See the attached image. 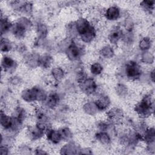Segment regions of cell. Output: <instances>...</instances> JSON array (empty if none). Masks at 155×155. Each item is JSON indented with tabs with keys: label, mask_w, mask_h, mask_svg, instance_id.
I'll list each match as a JSON object with an SVG mask.
<instances>
[{
	"label": "cell",
	"mask_w": 155,
	"mask_h": 155,
	"mask_svg": "<svg viewBox=\"0 0 155 155\" xmlns=\"http://www.w3.org/2000/svg\"><path fill=\"white\" fill-rule=\"evenodd\" d=\"M96 29L93 25L86 33L79 37L83 42L88 44L91 42L96 38Z\"/></svg>",
	"instance_id": "21"
},
{
	"label": "cell",
	"mask_w": 155,
	"mask_h": 155,
	"mask_svg": "<svg viewBox=\"0 0 155 155\" xmlns=\"http://www.w3.org/2000/svg\"><path fill=\"white\" fill-rule=\"evenodd\" d=\"M82 110L88 115L94 116L99 111L95 104L94 101H87L84 104Z\"/></svg>",
	"instance_id": "22"
},
{
	"label": "cell",
	"mask_w": 155,
	"mask_h": 155,
	"mask_svg": "<svg viewBox=\"0 0 155 155\" xmlns=\"http://www.w3.org/2000/svg\"><path fill=\"white\" fill-rule=\"evenodd\" d=\"M96 139L104 145H108L111 142L110 135L105 131H99L95 134Z\"/></svg>",
	"instance_id": "19"
},
{
	"label": "cell",
	"mask_w": 155,
	"mask_h": 155,
	"mask_svg": "<svg viewBox=\"0 0 155 155\" xmlns=\"http://www.w3.org/2000/svg\"><path fill=\"white\" fill-rule=\"evenodd\" d=\"M17 64L14 59L4 55L1 60V68L4 72H12L16 68Z\"/></svg>",
	"instance_id": "12"
},
{
	"label": "cell",
	"mask_w": 155,
	"mask_h": 155,
	"mask_svg": "<svg viewBox=\"0 0 155 155\" xmlns=\"http://www.w3.org/2000/svg\"><path fill=\"white\" fill-rule=\"evenodd\" d=\"M95 104L99 111H105L109 108L111 105L110 97L105 94H102L94 101Z\"/></svg>",
	"instance_id": "14"
},
{
	"label": "cell",
	"mask_w": 155,
	"mask_h": 155,
	"mask_svg": "<svg viewBox=\"0 0 155 155\" xmlns=\"http://www.w3.org/2000/svg\"><path fill=\"white\" fill-rule=\"evenodd\" d=\"M15 118H16L19 122L24 124L26 117H27V113L24 108L22 107H17L14 111V114L12 115Z\"/></svg>",
	"instance_id": "31"
},
{
	"label": "cell",
	"mask_w": 155,
	"mask_h": 155,
	"mask_svg": "<svg viewBox=\"0 0 155 155\" xmlns=\"http://www.w3.org/2000/svg\"><path fill=\"white\" fill-rule=\"evenodd\" d=\"M140 61L145 64H152L154 61V57L151 52L143 51L141 54Z\"/></svg>",
	"instance_id": "35"
},
{
	"label": "cell",
	"mask_w": 155,
	"mask_h": 155,
	"mask_svg": "<svg viewBox=\"0 0 155 155\" xmlns=\"http://www.w3.org/2000/svg\"><path fill=\"white\" fill-rule=\"evenodd\" d=\"M47 97L45 91L39 87H33L24 89L21 93V97L26 102H44Z\"/></svg>",
	"instance_id": "1"
},
{
	"label": "cell",
	"mask_w": 155,
	"mask_h": 155,
	"mask_svg": "<svg viewBox=\"0 0 155 155\" xmlns=\"http://www.w3.org/2000/svg\"><path fill=\"white\" fill-rule=\"evenodd\" d=\"M16 50H18V52L23 53V52H25L26 51L27 48H26L25 45H24V44H19L16 47Z\"/></svg>",
	"instance_id": "42"
},
{
	"label": "cell",
	"mask_w": 155,
	"mask_h": 155,
	"mask_svg": "<svg viewBox=\"0 0 155 155\" xmlns=\"http://www.w3.org/2000/svg\"><path fill=\"white\" fill-rule=\"evenodd\" d=\"M78 83L81 91L87 95H91L97 90V85L92 78L86 76L78 81Z\"/></svg>",
	"instance_id": "4"
},
{
	"label": "cell",
	"mask_w": 155,
	"mask_h": 155,
	"mask_svg": "<svg viewBox=\"0 0 155 155\" xmlns=\"http://www.w3.org/2000/svg\"><path fill=\"white\" fill-rule=\"evenodd\" d=\"M0 123L1 127L4 131H9L12 128L13 124V116L7 114L2 110H1Z\"/></svg>",
	"instance_id": "15"
},
{
	"label": "cell",
	"mask_w": 155,
	"mask_h": 155,
	"mask_svg": "<svg viewBox=\"0 0 155 155\" xmlns=\"http://www.w3.org/2000/svg\"><path fill=\"white\" fill-rule=\"evenodd\" d=\"M134 111L142 118L151 116L154 111V102L150 94H145L134 107Z\"/></svg>",
	"instance_id": "2"
},
{
	"label": "cell",
	"mask_w": 155,
	"mask_h": 155,
	"mask_svg": "<svg viewBox=\"0 0 155 155\" xmlns=\"http://www.w3.org/2000/svg\"><path fill=\"white\" fill-rule=\"evenodd\" d=\"M154 4L155 1H148L145 0L143 1H141L140 2V7L146 12H150L151 11H153L154 8Z\"/></svg>",
	"instance_id": "37"
},
{
	"label": "cell",
	"mask_w": 155,
	"mask_h": 155,
	"mask_svg": "<svg viewBox=\"0 0 155 155\" xmlns=\"http://www.w3.org/2000/svg\"><path fill=\"white\" fill-rule=\"evenodd\" d=\"M66 33L67 35L68 38L71 39H73L74 38L78 36L75 21L71 22V23H69L68 24L66 28Z\"/></svg>",
	"instance_id": "30"
},
{
	"label": "cell",
	"mask_w": 155,
	"mask_h": 155,
	"mask_svg": "<svg viewBox=\"0 0 155 155\" xmlns=\"http://www.w3.org/2000/svg\"><path fill=\"white\" fill-rule=\"evenodd\" d=\"M13 45L12 42L7 38L1 37V50L2 53H8L13 50Z\"/></svg>",
	"instance_id": "29"
},
{
	"label": "cell",
	"mask_w": 155,
	"mask_h": 155,
	"mask_svg": "<svg viewBox=\"0 0 155 155\" xmlns=\"http://www.w3.org/2000/svg\"><path fill=\"white\" fill-rule=\"evenodd\" d=\"M150 79H151L152 82H154V70L153 69L151 72H150Z\"/></svg>",
	"instance_id": "44"
},
{
	"label": "cell",
	"mask_w": 155,
	"mask_h": 155,
	"mask_svg": "<svg viewBox=\"0 0 155 155\" xmlns=\"http://www.w3.org/2000/svg\"><path fill=\"white\" fill-rule=\"evenodd\" d=\"M76 30L78 36H81L86 33L92 26L93 25L91 22L85 18H80L75 21Z\"/></svg>",
	"instance_id": "10"
},
{
	"label": "cell",
	"mask_w": 155,
	"mask_h": 155,
	"mask_svg": "<svg viewBox=\"0 0 155 155\" xmlns=\"http://www.w3.org/2000/svg\"><path fill=\"white\" fill-rule=\"evenodd\" d=\"M120 16V8L116 5L110 6L106 9L104 13L105 19L110 21L117 20Z\"/></svg>",
	"instance_id": "13"
},
{
	"label": "cell",
	"mask_w": 155,
	"mask_h": 155,
	"mask_svg": "<svg viewBox=\"0 0 155 155\" xmlns=\"http://www.w3.org/2000/svg\"><path fill=\"white\" fill-rule=\"evenodd\" d=\"M103 70H104L103 65L98 62H95L91 64L90 67V71L91 73L95 76L100 75L102 73Z\"/></svg>",
	"instance_id": "34"
},
{
	"label": "cell",
	"mask_w": 155,
	"mask_h": 155,
	"mask_svg": "<svg viewBox=\"0 0 155 155\" xmlns=\"http://www.w3.org/2000/svg\"><path fill=\"white\" fill-rule=\"evenodd\" d=\"M64 53L68 60L72 62L77 61L82 54V48L72 40Z\"/></svg>",
	"instance_id": "5"
},
{
	"label": "cell",
	"mask_w": 155,
	"mask_h": 155,
	"mask_svg": "<svg viewBox=\"0 0 155 155\" xmlns=\"http://www.w3.org/2000/svg\"><path fill=\"white\" fill-rule=\"evenodd\" d=\"M122 30L118 27L112 29L108 36V39L111 44L116 45L118 42L122 39L123 36Z\"/></svg>",
	"instance_id": "17"
},
{
	"label": "cell",
	"mask_w": 155,
	"mask_h": 155,
	"mask_svg": "<svg viewBox=\"0 0 155 155\" xmlns=\"http://www.w3.org/2000/svg\"><path fill=\"white\" fill-rule=\"evenodd\" d=\"M41 55L37 53H29L24 57V63L28 68H36L39 66V59Z\"/></svg>",
	"instance_id": "9"
},
{
	"label": "cell",
	"mask_w": 155,
	"mask_h": 155,
	"mask_svg": "<svg viewBox=\"0 0 155 155\" xmlns=\"http://www.w3.org/2000/svg\"><path fill=\"white\" fill-rule=\"evenodd\" d=\"M27 132V136L31 140H37L41 139L45 133V131L37 124L28 127Z\"/></svg>",
	"instance_id": "8"
},
{
	"label": "cell",
	"mask_w": 155,
	"mask_h": 155,
	"mask_svg": "<svg viewBox=\"0 0 155 155\" xmlns=\"http://www.w3.org/2000/svg\"><path fill=\"white\" fill-rule=\"evenodd\" d=\"M16 22L19 23L21 25H22L24 28H25L27 31L31 30L33 25L31 21L26 16L20 17L18 19Z\"/></svg>",
	"instance_id": "33"
},
{
	"label": "cell",
	"mask_w": 155,
	"mask_h": 155,
	"mask_svg": "<svg viewBox=\"0 0 155 155\" xmlns=\"http://www.w3.org/2000/svg\"><path fill=\"white\" fill-rule=\"evenodd\" d=\"M61 136H62V140L64 141H71V140L73 138V132L71 131V130L67 127H62L60 129H59Z\"/></svg>",
	"instance_id": "32"
},
{
	"label": "cell",
	"mask_w": 155,
	"mask_h": 155,
	"mask_svg": "<svg viewBox=\"0 0 155 155\" xmlns=\"http://www.w3.org/2000/svg\"><path fill=\"white\" fill-rule=\"evenodd\" d=\"M59 101V95L56 93H51L47 95L45 101L43 103L48 109H53L58 105Z\"/></svg>",
	"instance_id": "16"
},
{
	"label": "cell",
	"mask_w": 155,
	"mask_h": 155,
	"mask_svg": "<svg viewBox=\"0 0 155 155\" xmlns=\"http://www.w3.org/2000/svg\"><path fill=\"white\" fill-rule=\"evenodd\" d=\"M81 148L75 142H67L60 149L61 154H80Z\"/></svg>",
	"instance_id": "7"
},
{
	"label": "cell",
	"mask_w": 155,
	"mask_h": 155,
	"mask_svg": "<svg viewBox=\"0 0 155 155\" xmlns=\"http://www.w3.org/2000/svg\"><path fill=\"white\" fill-rule=\"evenodd\" d=\"M10 83L13 85H19L22 83V79L18 76H13L10 77L9 79Z\"/></svg>",
	"instance_id": "38"
},
{
	"label": "cell",
	"mask_w": 155,
	"mask_h": 155,
	"mask_svg": "<svg viewBox=\"0 0 155 155\" xmlns=\"http://www.w3.org/2000/svg\"><path fill=\"white\" fill-rule=\"evenodd\" d=\"M45 134L47 140L53 144H58L62 140V136L59 130L53 129L49 127L45 131Z\"/></svg>",
	"instance_id": "11"
},
{
	"label": "cell",
	"mask_w": 155,
	"mask_h": 155,
	"mask_svg": "<svg viewBox=\"0 0 155 155\" xmlns=\"http://www.w3.org/2000/svg\"><path fill=\"white\" fill-rule=\"evenodd\" d=\"M65 71L61 67H55L51 70V75L56 82L61 81L65 77Z\"/></svg>",
	"instance_id": "26"
},
{
	"label": "cell",
	"mask_w": 155,
	"mask_h": 155,
	"mask_svg": "<svg viewBox=\"0 0 155 155\" xmlns=\"http://www.w3.org/2000/svg\"><path fill=\"white\" fill-rule=\"evenodd\" d=\"M125 74L130 80H136L140 78L142 70L140 65L134 61H130L125 66Z\"/></svg>",
	"instance_id": "3"
},
{
	"label": "cell",
	"mask_w": 155,
	"mask_h": 155,
	"mask_svg": "<svg viewBox=\"0 0 155 155\" xmlns=\"http://www.w3.org/2000/svg\"><path fill=\"white\" fill-rule=\"evenodd\" d=\"M53 62V58L49 54H44L40 56L39 66L43 69H47L50 67Z\"/></svg>",
	"instance_id": "27"
},
{
	"label": "cell",
	"mask_w": 155,
	"mask_h": 155,
	"mask_svg": "<svg viewBox=\"0 0 155 155\" xmlns=\"http://www.w3.org/2000/svg\"><path fill=\"white\" fill-rule=\"evenodd\" d=\"M10 153L9 145L7 144H1L0 147V154L8 155Z\"/></svg>",
	"instance_id": "39"
},
{
	"label": "cell",
	"mask_w": 155,
	"mask_h": 155,
	"mask_svg": "<svg viewBox=\"0 0 155 155\" xmlns=\"http://www.w3.org/2000/svg\"><path fill=\"white\" fill-rule=\"evenodd\" d=\"M19 151H20L21 154H30L31 151V150L28 146L24 145L21 146L19 147Z\"/></svg>",
	"instance_id": "40"
},
{
	"label": "cell",
	"mask_w": 155,
	"mask_h": 155,
	"mask_svg": "<svg viewBox=\"0 0 155 155\" xmlns=\"http://www.w3.org/2000/svg\"><path fill=\"white\" fill-rule=\"evenodd\" d=\"M106 116L109 121L112 122H118L123 119L124 113L122 109L120 108L114 107L110 108L107 111Z\"/></svg>",
	"instance_id": "6"
},
{
	"label": "cell",
	"mask_w": 155,
	"mask_h": 155,
	"mask_svg": "<svg viewBox=\"0 0 155 155\" xmlns=\"http://www.w3.org/2000/svg\"><path fill=\"white\" fill-rule=\"evenodd\" d=\"M93 154V151L90 148H81V153L80 154Z\"/></svg>",
	"instance_id": "41"
},
{
	"label": "cell",
	"mask_w": 155,
	"mask_h": 155,
	"mask_svg": "<svg viewBox=\"0 0 155 155\" xmlns=\"http://www.w3.org/2000/svg\"><path fill=\"white\" fill-rule=\"evenodd\" d=\"M152 45V41L150 38L145 36L141 38L139 42L138 47L139 49L143 51H148Z\"/></svg>",
	"instance_id": "28"
},
{
	"label": "cell",
	"mask_w": 155,
	"mask_h": 155,
	"mask_svg": "<svg viewBox=\"0 0 155 155\" xmlns=\"http://www.w3.org/2000/svg\"><path fill=\"white\" fill-rule=\"evenodd\" d=\"M101 57L104 59H111L114 55V50L113 48L109 45L103 46L99 51Z\"/></svg>",
	"instance_id": "24"
},
{
	"label": "cell",
	"mask_w": 155,
	"mask_h": 155,
	"mask_svg": "<svg viewBox=\"0 0 155 155\" xmlns=\"http://www.w3.org/2000/svg\"><path fill=\"white\" fill-rule=\"evenodd\" d=\"M34 153L36 154H48V153L46 152L45 150H43L41 148H36L35 150Z\"/></svg>",
	"instance_id": "43"
},
{
	"label": "cell",
	"mask_w": 155,
	"mask_h": 155,
	"mask_svg": "<svg viewBox=\"0 0 155 155\" xmlns=\"http://www.w3.org/2000/svg\"><path fill=\"white\" fill-rule=\"evenodd\" d=\"M36 31L38 39L42 40L45 39L48 33L47 26L45 24L42 22H39L37 24Z\"/></svg>",
	"instance_id": "25"
},
{
	"label": "cell",
	"mask_w": 155,
	"mask_h": 155,
	"mask_svg": "<svg viewBox=\"0 0 155 155\" xmlns=\"http://www.w3.org/2000/svg\"><path fill=\"white\" fill-rule=\"evenodd\" d=\"M10 31L14 37L18 39H24L27 32V30L16 21L15 23H13Z\"/></svg>",
	"instance_id": "18"
},
{
	"label": "cell",
	"mask_w": 155,
	"mask_h": 155,
	"mask_svg": "<svg viewBox=\"0 0 155 155\" xmlns=\"http://www.w3.org/2000/svg\"><path fill=\"white\" fill-rule=\"evenodd\" d=\"M1 36L7 33L8 31H10L13 25V23L10 21L8 17L5 16H2L1 15Z\"/></svg>",
	"instance_id": "20"
},
{
	"label": "cell",
	"mask_w": 155,
	"mask_h": 155,
	"mask_svg": "<svg viewBox=\"0 0 155 155\" xmlns=\"http://www.w3.org/2000/svg\"><path fill=\"white\" fill-rule=\"evenodd\" d=\"M142 140L147 144L154 142L155 140V129L154 127L147 128L142 134Z\"/></svg>",
	"instance_id": "23"
},
{
	"label": "cell",
	"mask_w": 155,
	"mask_h": 155,
	"mask_svg": "<svg viewBox=\"0 0 155 155\" xmlns=\"http://www.w3.org/2000/svg\"><path fill=\"white\" fill-rule=\"evenodd\" d=\"M115 91L117 96L120 97H124L128 94V89L125 84H117L115 87Z\"/></svg>",
	"instance_id": "36"
}]
</instances>
